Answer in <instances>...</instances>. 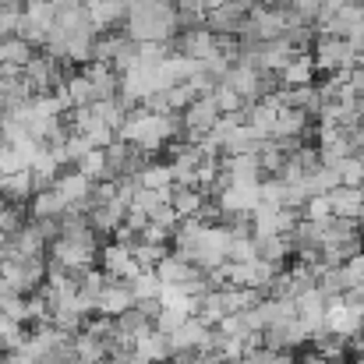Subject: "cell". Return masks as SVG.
<instances>
[{
    "label": "cell",
    "mask_w": 364,
    "mask_h": 364,
    "mask_svg": "<svg viewBox=\"0 0 364 364\" xmlns=\"http://www.w3.org/2000/svg\"><path fill=\"white\" fill-rule=\"evenodd\" d=\"M173 46H177V53H181V57H191V60H213V57H220V36H216V32H209L205 25L188 28Z\"/></svg>",
    "instance_id": "52a82bcc"
},
{
    "label": "cell",
    "mask_w": 364,
    "mask_h": 364,
    "mask_svg": "<svg viewBox=\"0 0 364 364\" xmlns=\"http://www.w3.org/2000/svg\"><path fill=\"white\" fill-rule=\"evenodd\" d=\"M304 220H311V223H329V220H333L329 195H311V198L304 202Z\"/></svg>",
    "instance_id": "1f68e13d"
},
{
    "label": "cell",
    "mask_w": 364,
    "mask_h": 364,
    "mask_svg": "<svg viewBox=\"0 0 364 364\" xmlns=\"http://www.w3.org/2000/svg\"><path fill=\"white\" fill-rule=\"evenodd\" d=\"M170 4H177V7H181V4H188V0H170Z\"/></svg>",
    "instance_id": "d590c367"
},
{
    "label": "cell",
    "mask_w": 364,
    "mask_h": 364,
    "mask_svg": "<svg viewBox=\"0 0 364 364\" xmlns=\"http://www.w3.org/2000/svg\"><path fill=\"white\" fill-rule=\"evenodd\" d=\"M127 287H131V297H134V301H156L159 290H163V279L156 276V269H141Z\"/></svg>",
    "instance_id": "484cf974"
},
{
    "label": "cell",
    "mask_w": 364,
    "mask_h": 364,
    "mask_svg": "<svg viewBox=\"0 0 364 364\" xmlns=\"http://www.w3.org/2000/svg\"><path fill=\"white\" fill-rule=\"evenodd\" d=\"M0 318H4V311H0Z\"/></svg>",
    "instance_id": "74e56055"
},
{
    "label": "cell",
    "mask_w": 364,
    "mask_h": 364,
    "mask_svg": "<svg viewBox=\"0 0 364 364\" xmlns=\"http://www.w3.org/2000/svg\"><path fill=\"white\" fill-rule=\"evenodd\" d=\"M166 57H170V46L166 43H138V64L134 68H156Z\"/></svg>",
    "instance_id": "4dcf8cb0"
},
{
    "label": "cell",
    "mask_w": 364,
    "mask_h": 364,
    "mask_svg": "<svg viewBox=\"0 0 364 364\" xmlns=\"http://www.w3.org/2000/svg\"><path fill=\"white\" fill-rule=\"evenodd\" d=\"M28 173H32L36 191H39V188H50V184L57 181V173H60V159H57V152H53L50 145H39L36 156H32V163H28Z\"/></svg>",
    "instance_id": "2e32d148"
},
{
    "label": "cell",
    "mask_w": 364,
    "mask_h": 364,
    "mask_svg": "<svg viewBox=\"0 0 364 364\" xmlns=\"http://www.w3.org/2000/svg\"><path fill=\"white\" fill-rule=\"evenodd\" d=\"M198 272H202L198 265H191L188 258H181V255H173V251H170L166 258H159V265H156V276H159L163 283H177V287L188 283V279H195Z\"/></svg>",
    "instance_id": "ffe728a7"
},
{
    "label": "cell",
    "mask_w": 364,
    "mask_h": 364,
    "mask_svg": "<svg viewBox=\"0 0 364 364\" xmlns=\"http://www.w3.org/2000/svg\"><path fill=\"white\" fill-rule=\"evenodd\" d=\"M220 82H223V85H230L244 103H255V100L262 96V89H265L262 71H258V68H251V64H244V60L230 64V68H227V75H223Z\"/></svg>",
    "instance_id": "30bf717a"
},
{
    "label": "cell",
    "mask_w": 364,
    "mask_h": 364,
    "mask_svg": "<svg viewBox=\"0 0 364 364\" xmlns=\"http://www.w3.org/2000/svg\"><path fill=\"white\" fill-rule=\"evenodd\" d=\"M177 131H181V121L173 114H152V110L138 107V110H131L124 117V124L117 127V138L127 141V145H134L138 152L152 156V152L166 149L177 138Z\"/></svg>",
    "instance_id": "7a4b0ae2"
},
{
    "label": "cell",
    "mask_w": 364,
    "mask_h": 364,
    "mask_svg": "<svg viewBox=\"0 0 364 364\" xmlns=\"http://www.w3.org/2000/svg\"><path fill=\"white\" fill-rule=\"evenodd\" d=\"M134 181H138L141 188H152V191L170 195V188H173V170H170V163H141L138 173H134Z\"/></svg>",
    "instance_id": "7402d4cb"
},
{
    "label": "cell",
    "mask_w": 364,
    "mask_h": 364,
    "mask_svg": "<svg viewBox=\"0 0 364 364\" xmlns=\"http://www.w3.org/2000/svg\"><path fill=\"white\" fill-rule=\"evenodd\" d=\"M82 4H85L89 21H92L96 32H110V28H117V25L124 21V14H127V4H124V0H82Z\"/></svg>",
    "instance_id": "5bb4252c"
},
{
    "label": "cell",
    "mask_w": 364,
    "mask_h": 364,
    "mask_svg": "<svg viewBox=\"0 0 364 364\" xmlns=\"http://www.w3.org/2000/svg\"><path fill=\"white\" fill-rule=\"evenodd\" d=\"M166 202H170V209H173L181 220H188V216H198V213H202L205 191H198V188H191V184H173L170 195H166Z\"/></svg>",
    "instance_id": "ac0fdd59"
},
{
    "label": "cell",
    "mask_w": 364,
    "mask_h": 364,
    "mask_svg": "<svg viewBox=\"0 0 364 364\" xmlns=\"http://www.w3.org/2000/svg\"><path fill=\"white\" fill-rule=\"evenodd\" d=\"M100 262H103V272H107L110 279H124V283H131V279L141 272V265H138L134 251H131L127 244H121V241L103 244V251H100Z\"/></svg>",
    "instance_id": "8992f818"
},
{
    "label": "cell",
    "mask_w": 364,
    "mask_h": 364,
    "mask_svg": "<svg viewBox=\"0 0 364 364\" xmlns=\"http://www.w3.org/2000/svg\"><path fill=\"white\" fill-rule=\"evenodd\" d=\"M85 78H89L96 100H110V96H117V89H121V75H117L110 64H100V60H89Z\"/></svg>",
    "instance_id": "e0dca14e"
},
{
    "label": "cell",
    "mask_w": 364,
    "mask_h": 364,
    "mask_svg": "<svg viewBox=\"0 0 364 364\" xmlns=\"http://www.w3.org/2000/svg\"><path fill=\"white\" fill-rule=\"evenodd\" d=\"M244 18H247V11H241V7L230 4V0H223L220 7H213V11L205 14V28L216 32V36H241Z\"/></svg>",
    "instance_id": "7c38bea8"
},
{
    "label": "cell",
    "mask_w": 364,
    "mask_h": 364,
    "mask_svg": "<svg viewBox=\"0 0 364 364\" xmlns=\"http://www.w3.org/2000/svg\"><path fill=\"white\" fill-rule=\"evenodd\" d=\"M124 4H134V0H124Z\"/></svg>",
    "instance_id": "8d00e7d4"
},
{
    "label": "cell",
    "mask_w": 364,
    "mask_h": 364,
    "mask_svg": "<svg viewBox=\"0 0 364 364\" xmlns=\"http://www.w3.org/2000/svg\"><path fill=\"white\" fill-rule=\"evenodd\" d=\"M311 46H315V53H311L315 71H326V75H343V71H350V68L358 64V50H354L343 36H318Z\"/></svg>",
    "instance_id": "3957f363"
},
{
    "label": "cell",
    "mask_w": 364,
    "mask_h": 364,
    "mask_svg": "<svg viewBox=\"0 0 364 364\" xmlns=\"http://www.w3.org/2000/svg\"><path fill=\"white\" fill-rule=\"evenodd\" d=\"M60 89H64V96H68V103H71L75 110H82V107L96 103V96H92V85H89L85 71H82V75H68V78L60 82Z\"/></svg>",
    "instance_id": "d4e9b609"
},
{
    "label": "cell",
    "mask_w": 364,
    "mask_h": 364,
    "mask_svg": "<svg viewBox=\"0 0 364 364\" xmlns=\"http://www.w3.org/2000/svg\"><path fill=\"white\" fill-rule=\"evenodd\" d=\"M216 121H220V107H216L213 92H205V96H195V100L184 107V121H181V127L188 131V141H198L202 134L213 131Z\"/></svg>",
    "instance_id": "5b68a950"
},
{
    "label": "cell",
    "mask_w": 364,
    "mask_h": 364,
    "mask_svg": "<svg viewBox=\"0 0 364 364\" xmlns=\"http://www.w3.org/2000/svg\"><path fill=\"white\" fill-rule=\"evenodd\" d=\"M21 223H25V220H21V209L0 198V234L7 237V234H14V230H18Z\"/></svg>",
    "instance_id": "d6a6232c"
},
{
    "label": "cell",
    "mask_w": 364,
    "mask_h": 364,
    "mask_svg": "<svg viewBox=\"0 0 364 364\" xmlns=\"http://www.w3.org/2000/svg\"><path fill=\"white\" fill-rule=\"evenodd\" d=\"M18 170H28V156L18 145L0 141V173H18Z\"/></svg>",
    "instance_id": "f546056e"
},
{
    "label": "cell",
    "mask_w": 364,
    "mask_h": 364,
    "mask_svg": "<svg viewBox=\"0 0 364 364\" xmlns=\"http://www.w3.org/2000/svg\"><path fill=\"white\" fill-rule=\"evenodd\" d=\"M75 170H82L92 184H96V181H110V170H107V156H103V149H89V152L75 163Z\"/></svg>",
    "instance_id": "4316f807"
},
{
    "label": "cell",
    "mask_w": 364,
    "mask_h": 364,
    "mask_svg": "<svg viewBox=\"0 0 364 364\" xmlns=\"http://www.w3.org/2000/svg\"><path fill=\"white\" fill-rule=\"evenodd\" d=\"M276 75H279V82H283L287 89H290V85H311V78H315V60H311L308 53H294Z\"/></svg>",
    "instance_id": "44dd1931"
},
{
    "label": "cell",
    "mask_w": 364,
    "mask_h": 364,
    "mask_svg": "<svg viewBox=\"0 0 364 364\" xmlns=\"http://www.w3.org/2000/svg\"><path fill=\"white\" fill-rule=\"evenodd\" d=\"M127 308H134V297H131V287L124 279H107V287L100 290V304H96V315H107V318H117Z\"/></svg>",
    "instance_id": "4fadbf2b"
},
{
    "label": "cell",
    "mask_w": 364,
    "mask_h": 364,
    "mask_svg": "<svg viewBox=\"0 0 364 364\" xmlns=\"http://www.w3.org/2000/svg\"><path fill=\"white\" fill-rule=\"evenodd\" d=\"M0 7H4V11H21L25 0H0Z\"/></svg>",
    "instance_id": "836d02e7"
},
{
    "label": "cell",
    "mask_w": 364,
    "mask_h": 364,
    "mask_svg": "<svg viewBox=\"0 0 364 364\" xmlns=\"http://www.w3.org/2000/svg\"><path fill=\"white\" fill-rule=\"evenodd\" d=\"M46 237L39 234L36 223H21L14 234H7V258H43Z\"/></svg>",
    "instance_id": "8fae6325"
},
{
    "label": "cell",
    "mask_w": 364,
    "mask_h": 364,
    "mask_svg": "<svg viewBox=\"0 0 364 364\" xmlns=\"http://www.w3.org/2000/svg\"><path fill=\"white\" fill-rule=\"evenodd\" d=\"M71 131H78V134H82V138H85L92 149H107V145L117 138V131L103 121V117H96V114H92V107L75 110V117H71Z\"/></svg>",
    "instance_id": "9c48e42d"
},
{
    "label": "cell",
    "mask_w": 364,
    "mask_h": 364,
    "mask_svg": "<svg viewBox=\"0 0 364 364\" xmlns=\"http://www.w3.org/2000/svg\"><path fill=\"white\" fill-rule=\"evenodd\" d=\"M60 198H64V205L68 209H82V213H89V195H92V181L82 173V170H71V173H57V181L50 184Z\"/></svg>",
    "instance_id": "ba28073f"
},
{
    "label": "cell",
    "mask_w": 364,
    "mask_h": 364,
    "mask_svg": "<svg viewBox=\"0 0 364 364\" xmlns=\"http://www.w3.org/2000/svg\"><path fill=\"white\" fill-rule=\"evenodd\" d=\"M4 258H7V237L0 234V265H4Z\"/></svg>",
    "instance_id": "e575fe53"
},
{
    "label": "cell",
    "mask_w": 364,
    "mask_h": 364,
    "mask_svg": "<svg viewBox=\"0 0 364 364\" xmlns=\"http://www.w3.org/2000/svg\"><path fill=\"white\" fill-rule=\"evenodd\" d=\"M32 53H36L32 43H25L21 36H4V39H0V64H4V68H18V71H21V68L32 60Z\"/></svg>",
    "instance_id": "603a6c76"
},
{
    "label": "cell",
    "mask_w": 364,
    "mask_h": 364,
    "mask_svg": "<svg viewBox=\"0 0 364 364\" xmlns=\"http://www.w3.org/2000/svg\"><path fill=\"white\" fill-rule=\"evenodd\" d=\"M131 251H134V258H138V265H141V269H156V265H159V258H166V255H170V247H166V244H152V241H138Z\"/></svg>",
    "instance_id": "f1b7e54d"
},
{
    "label": "cell",
    "mask_w": 364,
    "mask_h": 364,
    "mask_svg": "<svg viewBox=\"0 0 364 364\" xmlns=\"http://www.w3.org/2000/svg\"><path fill=\"white\" fill-rule=\"evenodd\" d=\"M181 25V11L170 0H134L124 14V36L131 43H170Z\"/></svg>",
    "instance_id": "6da1fadb"
},
{
    "label": "cell",
    "mask_w": 364,
    "mask_h": 364,
    "mask_svg": "<svg viewBox=\"0 0 364 364\" xmlns=\"http://www.w3.org/2000/svg\"><path fill=\"white\" fill-rule=\"evenodd\" d=\"M336 170H340V184H347V188H364V159L358 152L347 156L343 163H336Z\"/></svg>",
    "instance_id": "83f0119b"
},
{
    "label": "cell",
    "mask_w": 364,
    "mask_h": 364,
    "mask_svg": "<svg viewBox=\"0 0 364 364\" xmlns=\"http://www.w3.org/2000/svg\"><path fill=\"white\" fill-rule=\"evenodd\" d=\"M32 216L39 220V216H50V220H60L64 213H68V205H64V198L53 191V188H39L32 198Z\"/></svg>",
    "instance_id": "cb8c5ba5"
},
{
    "label": "cell",
    "mask_w": 364,
    "mask_h": 364,
    "mask_svg": "<svg viewBox=\"0 0 364 364\" xmlns=\"http://www.w3.org/2000/svg\"><path fill=\"white\" fill-rule=\"evenodd\" d=\"M163 364H166V361H163Z\"/></svg>",
    "instance_id": "f35d334b"
},
{
    "label": "cell",
    "mask_w": 364,
    "mask_h": 364,
    "mask_svg": "<svg viewBox=\"0 0 364 364\" xmlns=\"http://www.w3.org/2000/svg\"><path fill=\"white\" fill-rule=\"evenodd\" d=\"M36 195V184H32V173L28 170H18V173H0V198L11 202V205H21Z\"/></svg>",
    "instance_id": "d6986e66"
},
{
    "label": "cell",
    "mask_w": 364,
    "mask_h": 364,
    "mask_svg": "<svg viewBox=\"0 0 364 364\" xmlns=\"http://www.w3.org/2000/svg\"><path fill=\"white\" fill-rule=\"evenodd\" d=\"M21 78H25V85H28L32 96L53 92V89L64 82V75H60V60L50 57V53H32V60L21 68Z\"/></svg>",
    "instance_id": "277c9868"
},
{
    "label": "cell",
    "mask_w": 364,
    "mask_h": 364,
    "mask_svg": "<svg viewBox=\"0 0 364 364\" xmlns=\"http://www.w3.org/2000/svg\"><path fill=\"white\" fill-rule=\"evenodd\" d=\"M329 205H333L336 220H354L358 223L364 216V188H347V184L333 188L329 191Z\"/></svg>",
    "instance_id": "9a60e30c"
}]
</instances>
